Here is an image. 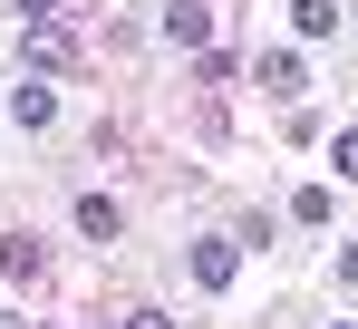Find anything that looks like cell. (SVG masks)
Segmentation results:
<instances>
[{
    "instance_id": "cell-1",
    "label": "cell",
    "mask_w": 358,
    "mask_h": 329,
    "mask_svg": "<svg viewBox=\"0 0 358 329\" xmlns=\"http://www.w3.org/2000/svg\"><path fill=\"white\" fill-rule=\"evenodd\" d=\"M29 68H39V78L78 68V39H68V20H39V29H29Z\"/></svg>"
},
{
    "instance_id": "cell-2",
    "label": "cell",
    "mask_w": 358,
    "mask_h": 329,
    "mask_svg": "<svg viewBox=\"0 0 358 329\" xmlns=\"http://www.w3.org/2000/svg\"><path fill=\"white\" fill-rule=\"evenodd\" d=\"M165 39L175 49H213V10L203 0H165Z\"/></svg>"
},
{
    "instance_id": "cell-3",
    "label": "cell",
    "mask_w": 358,
    "mask_h": 329,
    "mask_svg": "<svg viewBox=\"0 0 358 329\" xmlns=\"http://www.w3.org/2000/svg\"><path fill=\"white\" fill-rule=\"evenodd\" d=\"M10 116L20 126H59V78H20L10 88Z\"/></svg>"
},
{
    "instance_id": "cell-4",
    "label": "cell",
    "mask_w": 358,
    "mask_h": 329,
    "mask_svg": "<svg viewBox=\"0 0 358 329\" xmlns=\"http://www.w3.org/2000/svg\"><path fill=\"white\" fill-rule=\"evenodd\" d=\"M252 78H262L271 97H300V88H310V58H300V49H271L262 68H252Z\"/></svg>"
},
{
    "instance_id": "cell-5",
    "label": "cell",
    "mask_w": 358,
    "mask_h": 329,
    "mask_svg": "<svg viewBox=\"0 0 358 329\" xmlns=\"http://www.w3.org/2000/svg\"><path fill=\"white\" fill-rule=\"evenodd\" d=\"M233 262H242V242H194V281L203 290H233Z\"/></svg>"
},
{
    "instance_id": "cell-6",
    "label": "cell",
    "mask_w": 358,
    "mask_h": 329,
    "mask_svg": "<svg viewBox=\"0 0 358 329\" xmlns=\"http://www.w3.org/2000/svg\"><path fill=\"white\" fill-rule=\"evenodd\" d=\"M78 232H87V242H117V232H126L117 194H78Z\"/></svg>"
},
{
    "instance_id": "cell-7",
    "label": "cell",
    "mask_w": 358,
    "mask_h": 329,
    "mask_svg": "<svg viewBox=\"0 0 358 329\" xmlns=\"http://www.w3.org/2000/svg\"><path fill=\"white\" fill-rule=\"evenodd\" d=\"M291 29L300 39H329L339 29V0H291Z\"/></svg>"
},
{
    "instance_id": "cell-8",
    "label": "cell",
    "mask_w": 358,
    "mask_h": 329,
    "mask_svg": "<svg viewBox=\"0 0 358 329\" xmlns=\"http://www.w3.org/2000/svg\"><path fill=\"white\" fill-rule=\"evenodd\" d=\"M329 174H339V184H358V126H339V136H329Z\"/></svg>"
},
{
    "instance_id": "cell-9",
    "label": "cell",
    "mask_w": 358,
    "mask_h": 329,
    "mask_svg": "<svg viewBox=\"0 0 358 329\" xmlns=\"http://www.w3.org/2000/svg\"><path fill=\"white\" fill-rule=\"evenodd\" d=\"M20 10V29H39V20H59V0H10Z\"/></svg>"
},
{
    "instance_id": "cell-10",
    "label": "cell",
    "mask_w": 358,
    "mask_h": 329,
    "mask_svg": "<svg viewBox=\"0 0 358 329\" xmlns=\"http://www.w3.org/2000/svg\"><path fill=\"white\" fill-rule=\"evenodd\" d=\"M329 272H339V290H358V242L339 252V262H329Z\"/></svg>"
},
{
    "instance_id": "cell-11",
    "label": "cell",
    "mask_w": 358,
    "mask_h": 329,
    "mask_svg": "<svg viewBox=\"0 0 358 329\" xmlns=\"http://www.w3.org/2000/svg\"><path fill=\"white\" fill-rule=\"evenodd\" d=\"M0 329H29V320H10V310H0Z\"/></svg>"
},
{
    "instance_id": "cell-12",
    "label": "cell",
    "mask_w": 358,
    "mask_h": 329,
    "mask_svg": "<svg viewBox=\"0 0 358 329\" xmlns=\"http://www.w3.org/2000/svg\"><path fill=\"white\" fill-rule=\"evenodd\" d=\"M329 329H349V320H329Z\"/></svg>"
}]
</instances>
